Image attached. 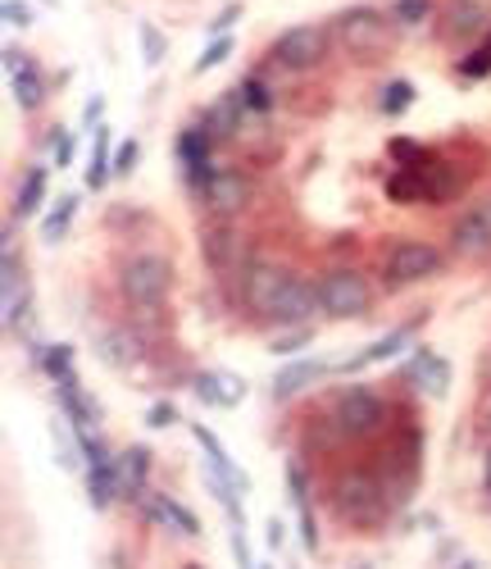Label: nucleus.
<instances>
[{
    "label": "nucleus",
    "instance_id": "f257e3e1",
    "mask_svg": "<svg viewBox=\"0 0 491 569\" xmlns=\"http://www.w3.org/2000/svg\"><path fill=\"white\" fill-rule=\"evenodd\" d=\"M169 283H173V264L164 255H137L118 269V287L128 296L133 306L141 310H156L164 296H169Z\"/></svg>",
    "mask_w": 491,
    "mask_h": 569
},
{
    "label": "nucleus",
    "instance_id": "f03ea898",
    "mask_svg": "<svg viewBox=\"0 0 491 569\" xmlns=\"http://www.w3.org/2000/svg\"><path fill=\"white\" fill-rule=\"evenodd\" d=\"M374 301L368 283L355 274V269H332V274L319 283V310L332 319H359Z\"/></svg>",
    "mask_w": 491,
    "mask_h": 569
},
{
    "label": "nucleus",
    "instance_id": "7ed1b4c3",
    "mask_svg": "<svg viewBox=\"0 0 491 569\" xmlns=\"http://www.w3.org/2000/svg\"><path fill=\"white\" fill-rule=\"evenodd\" d=\"M382 401L368 392V387H342L332 401V424L336 433H346V437H368L378 424H382Z\"/></svg>",
    "mask_w": 491,
    "mask_h": 569
},
{
    "label": "nucleus",
    "instance_id": "20e7f679",
    "mask_svg": "<svg viewBox=\"0 0 491 569\" xmlns=\"http://www.w3.org/2000/svg\"><path fill=\"white\" fill-rule=\"evenodd\" d=\"M336 511L351 524H378L382 515V492L368 474H342L336 478Z\"/></svg>",
    "mask_w": 491,
    "mask_h": 569
},
{
    "label": "nucleus",
    "instance_id": "39448f33",
    "mask_svg": "<svg viewBox=\"0 0 491 569\" xmlns=\"http://www.w3.org/2000/svg\"><path fill=\"white\" fill-rule=\"evenodd\" d=\"M323 46L328 42H323L319 27H310V23H305V27H287V33L273 42V59H278L283 69H315L319 59H323Z\"/></svg>",
    "mask_w": 491,
    "mask_h": 569
},
{
    "label": "nucleus",
    "instance_id": "423d86ee",
    "mask_svg": "<svg viewBox=\"0 0 491 569\" xmlns=\"http://www.w3.org/2000/svg\"><path fill=\"white\" fill-rule=\"evenodd\" d=\"M442 269V251L427 247V242H396L391 255H387V274L391 283H419L427 274Z\"/></svg>",
    "mask_w": 491,
    "mask_h": 569
},
{
    "label": "nucleus",
    "instance_id": "0eeeda50",
    "mask_svg": "<svg viewBox=\"0 0 491 569\" xmlns=\"http://www.w3.org/2000/svg\"><path fill=\"white\" fill-rule=\"evenodd\" d=\"M332 33L342 37L346 50L368 55V50H378V46L387 42V23H382L378 10H351V14H342V19L332 23Z\"/></svg>",
    "mask_w": 491,
    "mask_h": 569
},
{
    "label": "nucleus",
    "instance_id": "6e6552de",
    "mask_svg": "<svg viewBox=\"0 0 491 569\" xmlns=\"http://www.w3.org/2000/svg\"><path fill=\"white\" fill-rule=\"evenodd\" d=\"M287 278H292V274H283V269H273V264H251V269L241 274V301L251 306L255 315L269 319V310H273V301L283 296Z\"/></svg>",
    "mask_w": 491,
    "mask_h": 569
},
{
    "label": "nucleus",
    "instance_id": "1a4fd4ad",
    "mask_svg": "<svg viewBox=\"0 0 491 569\" xmlns=\"http://www.w3.org/2000/svg\"><path fill=\"white\" fill-rule=\"evenodd\" d=\"M450 247L459 255H482L491 247V201H482V205L459 215V224L450 228Z\"/></svg>",
    "mask_w": 491,
    "mask_h": 569
},
{
    "label": "nucleus",
    "instance_id": "9d476101",
    "mask_svg": "<svg viewBox=\"0 0 491 569\" xmlns=\"http://www.w3.org/2000/svg\"><path fill=\"white\" fill-rule=\"evenodd\" d=\"M205 201H209V209H219V215H232V209H241L246 205V196H251V187H246V178L241 173H232V169H214L209 178H205Z\"/></svg>",
    "mask_w": 491,
    "mask_h": 569
},
{
    "label": "nucleus",
    "instance_id": "9b49d317",
    "mask_svg": "<svg viewBox=\"0 0 491 569\" xmlns=\"http://www.w3.org/2000/svg\"><path fill=\"white\" fill-rule=\"evenodd\" d=\"M315 306H319V287L300 283V278H287V287H283L278 301H273L269 319H278V323H300V319L315 315Z\"/></svg>",
    "mask_w": 491,
    "mask_h": 569
},
{
    "label": "nucleus",
    "instance_id": "f8f14e48",
    "mask_svg": "<svg viewBox=\"0 0 491 569\" xmlns=\"http://www.w3.org/2000/svg\"><path fill=\"white\" fill-rule=\"evenodd\" d=\"M414 338V323H401V328H391L387 338H378V342H368L359 355H351V361H342L336 369H346V374H359V369H368V365H382V361H391L396 351H401L406 342Z\"/></svg>",
    "mask_w": 491,
    "mask_h": 569
},
{
    "label": "nucleus",
    "instance_id": "ddd939ff",
    "mask_svg": "<svg viewBox=\"0 0 491 569\" xmlns=\"http://www.w3.org/2000/svg\"><path fill=\"white\" fill-rule=\"evenodd\" d=\"M192 433H196L201 452H205V460H209V478H214V483H228V488L246 492V474H241V469H232V460H228V452H224V442L214 437L205 424H196Z\"/></svg>",
    "mask_w": 491,
    "mask_h": 569
},
{
    "label": "nucleus",
    "instance_id": "4468645a",
    "mask_svg": "<svg viewBox=\"0 0 491 569\" xmlns=\"http://www.w3.org/2000/svg\"><path fill=\"white\" fill-rule=\"evenodd\" d=\"M209 141H214L209 128H187V133L178 137V156H182V164H187L192 183H201V187H205V178L214 173L209 169Z\"/></svg>",
    "mask_w": 491,
    "mask_h": 569
},
{
    "label": "nucleus",
    "instance_id": "2eb2a0df",
    "mask_svg": "<svg viewBox=\"0 0 491 569\" xmlns=\"http://www.w3.org/2000/svg\"><path fill=\"white\" fill-rule=\"evenodd\" d=\"M406 374L423 387L427 397H446V387H450V365L442 361V355H433V351H419L414 361L406 365Z\"/></svg>",
    "mask_w": 491,
    "mask_h": 569
},
{
    "label": "nucleus",
    "instance_id": "dca6fc26",
    "mask_svg": "<svg viewBox=\"0 0 491 569\" xmlns=\"http://www.w3.org/2000/svg\"><path fill=\"white\" fill-rule=\"evenodd\" d=\"M287 488H292V505H296V515H300V543H305V551H315L319 547V528H315V515H310V488H305V469L296 460L287 465Z\"/></svg>",
    "mask_w": 491,
    "mask_h": 569
},
{
    "label": "nucleus",
    "instance_id": "f3484780",
    "mask_svg": "<svg viewBox=\"0 0 491 569\" xmlns=\"http://www.w3.org/2000/svg\"><path fill=\"white\" fill-rule=\"evenodd\" d=\"M146 515L156 520V524H164V528H173V533H182V537H196L201 533L196 515L187 511V505H178L173 497H146Z\"/></svg>",
    "mask_w": 491,
    "mask_h": 569
},
{
    "label": "nucleus",
    "instance_id": "a211bd4d",
    "mask_svg": "<svg viewBox=\"0 0 491 569\" xmlns=\"http://www.w3.org/2000/svg\"><path fill=\"white\" fill-rule=\"evenodd\" d=\"M328 374V365L323 361H296V365H287L278 378H273V401H292L296 392H305L315 378H323Z\"/></svg>",
    "mask_w": 491,
    "mask_h": 569
},
{
    "label": "nucleus",
    "instance_id": "6ab92c4d",
    "mask_svg": "<svg viewBox=\"0 0 491 569\" xmlns=\"http://www.w3.org/2000/svg\"><path fill=\"white\" fill-rule=\"evenodd\" d=\"M196 397L205 401V406H237L241 397H246V383L241 378H232V374H196Z\"/></svg>",
    "mask_w": 491,
    "mask_h": 569
},
{
    "label": "nucleus",
    "instance_id": "aec40b11",
    "mask_svg": "<svg viewBox=\"0 0 491 569\" xmlns=\"http://www.w3.org/2000/svg\"><path fill=\"white\" fill-rule=\"evenodd\" d=\"M114 474H118V492H141L146 474H150V452L146 446H128V452L114 460Z\"/></svg>",
    "mask_w": 491,
    "mask_h": 569
},
{
    "label": "nucleus",
    "instance_id": "412c9836",
    "mask_svg": "<svg viewBox=\"0 0 491 569\" xmlns=\"http://www.w3.org/2000/svg\"><path fill=\"white\" fill-rule=\"evenodd\" d=\"M96 351H101V361L114 365V369H128V365L141 361V342H137L133 333H105V338L96 342Z\"/></svg>",
    "mask_w": 491,
    "mask_h": 569
},
{
    "label": "nucleus",
    "instance_id": "4be33fe9",
    "mask_svg": "<svg viewBox=\"0 0 491 569\" xmlns=\"http://www.w3.org/2000/svg\"><path fill=\"white\" fill-rule=\"evenodd\" d=\"M14 101H19L23 110H37V105L46 101V82H42V73H37L33 59H23V65L14 69Z\"/></svg>",
    "mask_w": 491,
    "mask_h": 569
},
{
    "label": "nucleus",
    "instance_id": "5701e85b",
    "mask_svg": "<svg viewBox=\"0 0 491 569\" xmlns=\"http://www.w3.org/2000/svg\"><path fill=\"white\" fill-rule=\"evenodd\" d=\"M114 178V156H110V128H96V146H91V164H87V187L101 192Z\"/></svg>",
    "mask_w": 491,
    "mask_h": 569
},
{
    "label": "nucleus",
    "instance_id": "b1692460",
    "mask_svg": "<svg viewBox=\"0 0 491 569\" xmlns=\"http://www.w3.org/2000/svg\"><path fill=\"white\" fill-rule=\"evenodd\" d=\"M459 192V173L450 164H427L423 169V201H450Z\"/></svg>",
    "mask_w": 491,
    "mask_h": 569
},
{
    "label": "nucleus",
    "instance_id": "393cba45",
    "mask_svg": "<svg viewBox=\"0 0 491 569\" xmlns=\"http://www.w3.org/2000/svg\"><path fill=\"white\" fill-rule=\"evenodd\" d=\"M42 196H46V169H27L23 187H19L14 215H37V209H42Z\"/></svg>",
    "mask_w": 491,
    "mask_h": 569
},
{
    "label": "nucleus",
    "instance_id": "a878e982",
    "mask_svg": "<svg viewBox=\"0 0 491 569\" xmlns=\"http://www.w3.org/2000/svg\"><path fill=\"white\" fill-rule=\"evenodd\" d=\"M387 196H396V201H423V169H396L387 178Z\"/></svg>",
    "mask_w": 491,
    "mask_h": 569
},
{
    "label": "nucleus",
    "instance_id": "bb28decb",
    "mask_svg": "<svg viewBox=\"0 0 491 569\" xmlns=\"http://www.w3.org/2000/svg\"><path fill=\"white\" fill-rule=\"evenodd\" d=\"M73 196H65V201H59L55 209H50V215H46V224H42V237H46V242H59V237H65L69 232V219H73Z\"/></svg>",
    "mask_w": 491,
    "mask_h": 569
},
{
    "label": "nucleus",
    "instance_id": "cd10ccee",
    "mask_svg": "<svg viewBox=\"0 0 491 569\" xmlns=\"http://www.w3.org/2000/svg\"><path fill=\"white\" fill-rule=\"evenodd\" d=\"M42 369H46L55 383L73 378V351H69V346H46V351H42Z\"/></svg>",
    "mask_w": 491,
    "mask_h": 569
},
{
    "label": "nucleus",
    "instance_id": "c85d7f7f",
    "mask_svg": "<svg viewBox=\"0 0 491 569\" xmlns=\"http://www.w3.org/2000/svg\"><path fill=\"white\" fill-rule=\"evenodd\" d=\"M410 101H414V87H410L406 78H396V82L382 87V110H387V114H406Z\"/></svg>",
    "mask_w": 491,
    "mask_h": 569
},
{
    "label": "nucleus",
    "instance_id": "c756f323",
    "mask_svg": "<svg viewBox=\"0 0 491 569\" xmlns=\"http://www.w3.org/2000/svg\"><path fill=\"white\" fill-rule=\"evenodd\" d=\"M482 23H487V10L473 5V0H465V5L450 10V27H455V33H478Z\"/></svg>",
    "mask_w": 491,
    "mask_h": 569
},
{
    "label": "nucleus",
    "instance_id": "7c9ffc66",
    "mask_svg": "<svg viewBox=\"0 0 491 569\" xmlns=\"http://www.w3.org/2000/svg\"><path fill=\"white\" fill-rule=\"evenodd\" d=\"M232 55V37H214V46L196 59V73H209V69H219L224 65V59Z\"/></svg>",
    "mask_w": 491,
    "mask_h": 569
},
{
    "label": "nucleus",
    "instance_id": "2f4dec72",
    "mask_svg": "<svg viewBox=\"0 0 491 569\" xmlns=\"http://www.w3.org/2000/svg\"><path fill=\"white\" fill-rule=\"evenodd\" d=\"M241 101H246V110H269V105H273V92H269L260 78H246V82H241Z\"/></svg>",
    "mask_w": 491,
    "mask_h": 569
},
{
    "label": "nucleus",
    "instance_id": "473e14b6",
    "mask_svg": "<svg viewBox=\"0 0 491 569\" xmlns=\"http://www.w3.org/2000/svg\"><path fill=\"white\" fill-rule=\"evenodd\" d=\"M459 73H465V78H487L491 73V42L482 50H473L469 59H459Z\"/></svg>",
    "mask_w": 491,
    "mask_h": 569
},
{
    "label": "nucleus",
    "instance_id": "72a5a7b5",
    "mask_svg": "<svg viewBox=\"0 0 491 569\" xmlns=\"http://www.w3.org/2000/svg\"><path fill=\"white\" fill-rule=\"evenodd\" d=\"M427 10H433V0H396V19L401 23H423Z\"/></svg>",
    "mask_w": 491,
    "mask_h": 569
},
{
    "label": "nucleus",
    "instance_id": "f704fd0d",
    "mask_svg": "<svg viewBox=\"0 0 491 569\" xmlns=\"http://www.w3.org/2000/svg\"><path fill=\"white\" fill-rule=\"evenodd\" d=\"M137 156H141V146H137V141H123V146H118V151H114V178H123V173H133Z\"/></svg>",
    "mask_w": 491,
    "mask_h": 569
},
{
    "label": "nucleus",
    "instance_id": "c9c22d12",
    "mask_svg": "<svg viewBox=\"0 0 491 569\" xmlns=\"http://www.w3.org/2000/svg\"><path fill=\"white\" fill-rule=\"evenodd\" d=\"M146 424L150 429H169V424H178V410H173V401H156L146 410Z\"/></svg>",
    "mask_w": 491,
    "mask_h": 569
},
{
    "label": "nucleus",
    "instance_id": "e433bc0d",
    "mask_svg": "<svg viewBox=\"0 0 491 569\" xmlns=\"http://www.w3.org/2000/svg\"><path fill=\"white\" fill-rule=\"evenodd\" d=\"M141 46H146V65H160V55H164V37H160L150 23H141Z\"/></svg>",
    "mask_w": 491,
    "mask_h": 569
},
{
    "label": "nucleus",
    "instance_id": "4c0bfd02",
    "mask_svg": "<svg viewBox=\"0 0 491 569\" xmlns=\"http://www.w3.org/2000/svg\"><path fill=\"white\" fill-rule=\"evenodd\" d=\"M50 151H55V164L65 169L69 160H73V133H65V128H55V141H50Z\"/></svg>",
    "mask_w": 491,
    "mask_h": 569
},
{
    "label": "nucleus",
    "instance_id": "58836bf2",
    "mask_svg": "<svg viewBox=\"0 0 491 569\" xmlns=\"http://www.w3.org/2000/svg\"><path fill=\"white\" fill-rule=\"evenodd\" d=\"M0 14H5L10 27H27V23H33V10L19 5V0H5V10H0Z\"/></svg>",
    "mask_w": 491,
    "mask_h": 569
},
{
    "label": "nucleus",
    "instance_id": "ea45409f",
    "mask_svg": "<svg viewBox=\"0 0 491 569\" xmlns=\"http://www.w3.org/2000/svg\"><path fill=\"white\" fill-rule=\"evenodd\" d=\"M237 14H241V10H237V5H228V10L219 14V19H214V23H209V33H214V37H224V33H228V27H232V19H237Z\"/></svg>",
    "mask_w": 491,
    "mask_h": 569
},
{
    "label": "nucleus",
    "instance_id": "a19ab883",
    "mask_svg": "<svg viewBox=\"0 0 491 569\" xmlns=\"http://www.w3.org/2000/svg\"><path fill=\"white\" fill-rule=\"evenodd\" d=\"M310 342V333H292V338H283V342H273V351H283V355H292L296 346H305Z\"/></svg>",
    "mask_w": 491,
    "mask_h": 569
},
{
    "label": "nucleus",
    "instance_id": "79ce46f5",
    "mask_svg": "<svg viewBox=\"0 0 491 569\" xmlns=\"http://www.w3.org/2000/svg\"><path fill=\"white\" fill-rule=\"evenodd\" d=\"M283 543V520H269V547Z\"/></svg>",
    "mask_w": 491,
    "mask_h": 569
},
{
    "label": "nucleus",
    "instance_id": "37998d69",
    "mask_svg": "<svg viewBox=\"0 0 491 569\" xmlns=\"http://www.w3.org/2000/svg\"><path fill=\"white\" fill-rule=\"evenodd\" d=\"M101 110H105V101L96 96V101H91V105H87V124H96V118H101Z\"/></svg>",
    "mask_w": 491,
    "mask_h": 569
},
{
    "label": "nucleus",
    "instance_id": "c03bdc74",
    "mask_svg": "<svg viewBox=\"0 0 491 569\" xmlns=\"http://www.w3.org/2000/svg\"><path fill=\"white\" fill-rule=\"evenodd\" d=\"M487 488H491V456H487Z\"/></svg>",
    "mask_w": 491,
    "mask_h": 569
},
{
    "label": "nucleus",
    "instance_id": "a18cd8bd",
    "mask_svg": "<svg viewBox=\"0 0 491 569\" xmlns=\"http://www.w3.org/2000/svg\"><path fill=\"white\" fill-rule=\"evenodd\" d=\"M487 429H491V410H487Z\"/></svg>",
    "mask_w": 491,
    "mask_h": 569
},
{
    "label": "nucleus",
    "instance_id": "49530a36",
    "mask_svg": "<svg viewBox=\"0 0 491 569\" xmlns=\"http://www.w3.org/2000/svg\"><path fill=\"white\" fill-rule=\"evenodd\" d=\"M260 569H269V565H260Z\"/></svg>",
    "mask_w": 491,
    "mask_h": 569
},
{
    "label": "nucleus",
    "instance_id": "de8ad7c7",
    "mask_svg": "<svg viewBox=\"0 0 491 569\" xmlns=\"http://www.w3.org/2000/svg\"><path fill=\"white\" fill-rule=\"evenodd\" d=\"M192 569H196V565H192Z\"/></svg>",
    "mask_w": 491,
    "mask_h": 569
}]
</instances>
